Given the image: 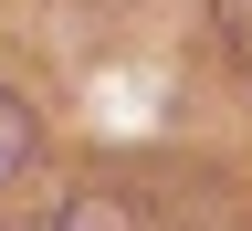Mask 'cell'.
<instances>
[{"instance_id": "obj_1", "label": "cell", "mask_w": 252, "mask_h": 231, "mask_svg": "<svg viewBox=\"0 0 252 231\" xmlns=\"http://www.w3.org/2000/svg\"><path fill=\"white\" fill-rule=\"evenodd\" d=\"M32 147H42V126H32V105H21L11 84H0V189L32 168Z\"/></svg>"}, {"instance_id": "obj_2", "label": "cell", "mask_w": 252, "mask_h": 231, "mask_svg": "<svg viewBox=\"0 0 252 231\" xmlns=\"http://www.w3.org/2000/svg\"><path fill=\"white\" fill-rule=\"evenodd\" d=\"M42 231H137V210H126V200H105V189H84V200L42 210Z\"/></svg>"}, {"instance_id": "obj_3", "label": "cell", "mask_w": 252, "mask_h": 231, "mask_svg": "<svg viewBox=\"0 0 252 231\" xmlns=\"http://www.w3.org/2000/svg\"><path fill=\"white\" fill-rule=\"evenodd\" d=\"M210 21H220V42H231V63L252 74V0H210Z\"/></svg>"}]
</instances>
